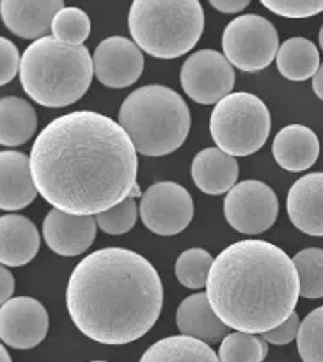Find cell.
<instances>
[{
	"mask_svg": "<svg viewBox=\"0 0 323 362\" xmlns=\"http://www.w3.org/2000/svg\"><path fill=\"white\" fill-rule=\"evenodd\" d=\"M128 29L146 54L156 59L182 57L203 36V6L197 0H135Z\"/></svg>",
	"mask_w": 323,
	"mask_h": 362,
	"instance_id": "cell-6",
	"label": "cell"
},
{
	"mask_svg": "<svg viewBox=\"0 0 323 362\" xmlns=\"http://www.w3.org/2000/svg\"><path fill=\"white\" fill-rule=\"evenodd\" d=\"M139 362H221V358L208 343L182 334L156 341Z\"/></svg>",
	"mask_w": 323,
	"mask_h": 362,
	"instance_id": "cell-22",
	"label": "cell"
},
{
	"mask_svg": "<svg viewBox=\"0 0 323 362\" xmlns=\"http://www.w3.org/2000/svg\"><path fill=\"white\" fill-rule=\"evenodd\" d=\"M274 158L290 173H302L316 163L319 156L318 135L304 124H290L274 139Z\"/></svg>",
	"mask_w": 323,
	"mask_h": 362,
	"instance_id": "cell-18",
	"label": "cell"
},
{
	"mask_svg": "<svg viewBox=\"0 0 323 362\" xmlns=\"http://www.w3.org/2000/svg\"><path fill=\"white\" fill-rule=\"evenodd\" d=\"M176 325L183 336L196 337L208 344L218 343L229 334V327L215 315L206 293L190 295L180 304Z\"/></svg>",
	"mask_w": 323,
	"mask_h": 362,
	"instance_id": "cell-20",
	"label": "cell"
},
{
	"mask_svg": "<svg viewBox=\"0 0 323 362\" xmlns=\"http://www.w3.org/2000/svg\"><path fill=\"white\" fill-rule=\"evenodd\" d=\"M66 305L86 337L121 346L153 329L164 305V286L144 256L107 247L89 254L71 272Z\"/></svg>",
	"mask_w": 323,
	"mask_h": 362,
	"instance_id": "cell-2",
	"label": "cell"
},
{
	"mask_svg": "<svg viewBox=\"0 0 323 362\" xmlns=\"http://www.w3.org/2000/svg\"><path fill=\"white\" fill-rule=\"evenodd\" d=\"M235 78L231 62L210 48L190 55L180 71V80L187 96L203 105H213L231 95Z\"/></svg>",
	"mask_w": 323,
	"mask_h": 362,
	"instance_id": "cell-11",
	"label": "cell"
},
{
	"mask_svg": "<svg viewBox=\"0 0 323 362\" xmlns=\"http://www.w3.org/2000/svg\"><path fill=\"white\" fill-rule=\"evenodd\" d=\"M297 348L304 362H323V305L302 320Z\"/></svg>",
	"mask_w": 323,
	"mask_h": 362,
	"instance_id": "cell-29",
	"label": "cell"
},
{
	"mask_svg": "<svg viewBox=\"0 0 323 362\" xmlns=\"http://www.w3.org/2000/svg\"><path fill=\"white\" fill-rule=\"evenodd\" d=\"M279 48L276 27L259 15L238 16L222 34L224 57L245 73L262 71L272 64Z\"/></svg>",
	"mask_w": 323,
	"mask_h": 362,
	"instance_id": "cell-8",
	"label": "cell"
},
{
	"mask_svg": "<svg viewBox=\"0 0 323 362\" xmlns=\"http://www.w3.org/2000/svg\"><path fill=\"white\" fill-rule=\"evenodd\" d=\"M64 8L61 0H2L0 15L13 34L37 41L47 37L55 15Z\"/></svg>",
	"mask_w": 323,
	"mask_h": 362,
	"instance_id": "cell-15",
	"label": "cell"
},
{
	"mask_svg": "<svg viewBox=\"0 0 323 362\" xmlns=\"http://www.w3.org/2000/svg\"><path fill=\"white\" fill-rule=\"evenodd\" d=\"M272 117L269 107L251 93H231L215 105L210 134L218 149L231 156H249L265 146Z\"/></svg>",
	"mask_w": 323,
	"mask_h": 362,
	"instance_id": "cell-7",
	"label": "cell"
},
{
	"mask_svg": "<svg viewBox=\"0 0 323 362\" xmlns=\"http://www.w3.org/2000/svg\"><path fill=\"white\" fill-rule=\"evenodd\" d=\"M139 214L151 233L175 236L185 231L192 222L194 201L189 190L175 181H158L144 192Z\"/></svg>",
	"mask_w": 323,
	"mask_h": 362,
	"instance_id": "cell-10",
	"label": "cell"
},
{
	"mask_svg": "<svg viewBox=\"0 0 323 362\" xmlns=\"http://www.w3.org/2000/svg\"><path fill=\"white\" fill-rule=\"evenodd\" d=\"M139 217V204L135 203L134 197H128L117 206L96 215V224L103 233L112 236L124 235L135 226Z\"/></svg>",
	"mask_w": 323,
	"mask_h": 362,
	"instance_id": "cell-30",
	"label": "cell"
},
{
	"mask_svg": "<svg viewBox=\"0 0 323 362\" xmlns=\"http://www.w3.org/2000/svg\"><path fill=\"white\" fill-rule=\"evenodd\" d=\"M95 75L110 89H124L141 78L144 71L142 50L128 37L112 36L103 40L93 54Z\"/></svg>",
	"mask_w": 323,
	"mask_h": 362,
	"instance_id": "cell-13",
	"label": "cell"
},
{
	"mask_svg": "<svg viewBox=\"0 0 323 362\" xmlns=\"http://www.w3.org/2000/svg\"><path fill=\"white\" fill-rule=\"evenodd\" d=\"M20 66H22V59H20L16 45L8 37H2L0 40V83L6 86L11 82L16 76V71H20Z\"/></svg>",
	"mask_w": 323,
	"mask_h": 362,
	"instance_id": "cell-32",
	"label": "cell"
},
{
	"mask_svg": "<svg viewBox=\"0 0 323 362\" xmlns=\"http://www.w3.org/2000/svg\"><path fill=\"white\" fill-rule=\"evenodd\" d=\"M139 196H144V194L141 192V189H139V185H135V189L131 190V196H130V197H134V199H135V197H139Z\"/></svg>",
	"mask_w": 323,
	"mask_h": 362,
	"instance_id": "cell-38",
	"label": "cell"
},
{
	"mask_svg": "<svg viewBox=\"0 0 323 362\" xmlns=\"http://www.w3.org/2000/svg\"><path fill=\"white\" fill-rule=\"evenodd\" d=\"M269 346L265 337L247 332H231L222 339L218 348L221 362H263Z\"/></svg>",
	"mask_w": 323,
	"mask_h": 362,
	"instance_id": "cell-25",
	"label": "cell"
},
{
	"mask_svg": "<svg viewBox=\"0 0 323 362\" xmlns=\"http://www.w3.org/2000/svg\"><path fill=\"white\" fill-rule=\"evenodd\" d=\"M48 325L47 309L36 298H11L0 309V337L6 346L15 350L37 346L47 337Z\"/></svg>",
	"mask_w": 323,
	"mask_h": 362,
	"instance_id": "cell-12",
	"label": "cell"
},
{
	"mask_svg": "<svg viewBox=\"0 0 323 362\" xmlns=\"http://www.w3.org/2000/svg\"><path fill=\"white\" fill-rule=\"evenodd\" d=\"M192 180L201 192L221 196L229 192L238 180V162L218 148H206L192 162Z\"/></svg>",
	"mask_w": 323,
	"mask_h": 362,
	"instance_id": "cell-19",
	"label": "cell"
},
{
	"mask_svg": "<svg viewBox=\"0 0 323 362\" xmlns=\"http://www.w3.org/2000/svg\"><path fill=\"white\" fill-rule=\"evenodd\" d=\"M221 13H240L249 8V0H211L210 2Z\"/></svg>",
	"mask_w": 323,
	"mask_h": 362,
	"instance_id": "cell-35",
	"label": "cell"
},
{
	"mask_svg": "<svg viewBox=\"0 0 323 362\" xmlns=\"http://www.w3.org/2000/svg\"><path fill=\"white\" fill-rule=\"evenodd\" d=\"M0 259L4 267H23L36 257L41 240L37 228L29 218L16 214L4 215L0 218Z\"/></svg>",
	"mask_w": 323,
	"mask_h": 362,
	"instance_id": "cell-21",
	"label": "cell"
},
{
	"mask_svg": "<svg viewBox=\"0 0 323 362\" xmlns=\"http://www.w3.org/2000/svg\"><path fill=\"white\" fill-rule=\"evenodd\" d=\"M291 224L309 236H323V173H311L291 185L286 199Z\"/></svg>",
	"mask_w": 323,
	"mask_h": 362,
	"instance_id": "cell-16",
	"label": "cell"
},
{
	"mask_svg": "<svg viewBox=\"0 0 323 362\" xmlns=\"http://www.w3.org/2000/svg\"><path fill=\"white\" fill-rule=\"evenodd\" d=\"M13 293H15V277L8 267H2V270H0V302L2 304L9 302Z\"/></svg>",
	"mask_w": 323,
	"mask_h": 362,
	"instance_id": "cell-34",
	"label": "cell"
},
{
	"mask_svg": "<svg viewBox=\"0 0 323 362\" xmlns=\"http://www.w3.org/2000/svg\"><path fill=\"white\" fill-rule=\"evenodd\" d=\"M211 267H213L211 254L199 247H194L180 254L176 261V277L180 284L189 290H201L208 284Z\"/></svg>",
	"mask_w": 323,
	"mask_h": 362,
	"instance_id": "cell-27",
	"label": "cell"
},
{
	"mask_svg": "<svg viewBox=\"0 0 323 362\" xmlns=\"http://www.w3.org/2000/svg\"><path fill=\"white\" fill-rule=\"evenodd\" d=\"M276 61L281 75L293 82L312 78L322 66L318 48L305 37H291L284 41L277 52Z\"/></svg>",
	"mask_w": 323,
	"mask_h": 362,
	"instance_id": "cell-24",
	"label": "cell"
},
{
	"mask_svg": "<svg viewBox=\"0 0 323 362\" xmlns=\"http://www.w3.org/2000/svg\"><path fill=\"white\" fill-rule=\"evenodd\" d=\"M0 170H2V194H0L2 210L16 211L29 206L40 194L34 183L29 156L15 149H4L0 155Z\"/></svg>",
	"mask_w": 323,
	"mask_h": 362,
	"instance_id": "cell-17",
	"label": "cell"
},
{
	"mask_svg": "<svg viewBox=\"0 0 323 362\" xmlns=\"http://www.w3.org/2000/svg\"><path fill=\"white\" fill-rule=\"evenodd\" d=\"M119 124L137 153L165 156L183 146L190 132V110L175 89L151 83L135 89L119 109Z\"/></svg>",
	"mask_w": 323,
	"mask_h": 362,
	"instance_id": "cell-5",
	"label": "cell"
},
{
	"mask_svg": "<svg viewBox=\"0 0 323 362\" xmlns=\"http://www.w3.org/2000/svg\"><path fill=\"white\" fill-rule=\"evenodd\" d=\"M91 362H107V361H91Z\"/></svg>",
	"mask_w": 323,
	"mask_h": 362,
	"instance_id": "cell-40",
	"label": "cell"
},
{
	"mask_svg": "<svg viewBox=\"0 0 323 362\" xmlns=\"http://www.w3.org/2000/svg\"><path fill=\"white\" fill-rule=\"evenodd\" d=\"M312 90H315L319 100H323V64L319 66L316 75L312 76Z\"/></svg>",
	"mask_w": 323,
	"mask_h": 362,
	"instance_id": "cell-36",
	"label": "cell"
},
{
	"mask_svg": "<svg viewBox=\"0 0 323 362\" xmlns=\"http://www.w3.org/2000/svg\"><path fill=\"white\" fill-rule=\"evenodd\" d=\"M224 215L228 224L242 235H259L276 224L279 199L263 181H242L225 194Z\"/></svg>",
	"mask_w": 323,
	"mask_h": 362,
	"instance_id": "cell-9",
	"label": "cell"
},
{
	"mask_svg": "<svg viewBox=\"0 0 323 362\" xmlns=\"http://www.w3.org/2000/svg\"><path fill=\"white\" fill-rule=\"evenodd\" d=\"M137 149L119 123L93 110L55 117L30 149L34 183L47 203L89 217L117 206L137 185Z\"/></svg>",
	"mask_w": 323,
	"mask_h": 362,
	"instance_id": "cell-1",
	"label": "cell"
},
{
	"mask_svg": "<svg viewBox=\"0 0 323 362\" xmlns=\"http://www.w3.org/2000/svg\"><path fill=\"white\" fill-rule=\"evenodd\" d=\"M318 40H319V48H322V50H323V25H322V29H319Z\"/></svg>",
	"mask_w": 323,
	"mask_h": 362,
	"instance_id": "cell-39",
	"label": "cell"
},
{
	"mask_svg": "<svg viewBox=\"0 0 323 362\" xmlns=\"http://www.w3.org/2000/svg\"><path fill=\"white\" fill-rule=\"evenodd\" d=\"M293 263L300 281V297L322 298L323 297V249H304L295 254Z\"/></svg>",
	"mask_w": 323,
	"mask_h": 362,
	"instance_id": "cell-26",
	"label": "cell"
},
{
	"mask_svg": "<svg viewBox=\"0 0 323 362\" xmlns=\"http://www.w3.org/2000/svg\"><path fill=\"white\" fill-rule=\"evenodd\" d=\"M206 295L229 329L265 334L293 315L300 281L283 249L265 240H242L215 257Z\"/></svg>",
	"mask_w": 323,
	"mask_h": 362,
	"instance_id": "cell-3",
	"label": "cell"
},
{
	"mask_svg": "<svg viewBox=\"0 0 323 362\" xmlns=\"http://www.w3.org/2000/svg\"><path fill=\"white\" fill-rule=\"evenodd\" d=\"M95 64L84 45H68L47 36L23 52L20 82L40 105L62 109L73 105L91 87Z\"/></svg>",
	"mask_w": 323,
	"mask_h": 362,
	"instance_id": "cell-4",
	"label": "cell"
},
{
	"mask_svg": "<svg viewBox=\"0 0 323 362\" xmlns=\"http://www.w3.org/2000/svg\"><path fill=\"white\" fill-rule=\"evenodd\" d=\"M0 142L6 148L22 146L36 134L37 116L36 110L23 98L4 96L0 102Z\"/></svg>",
	"mask_w": 323,
	"mask_h": 362,
	"instance_id": "cell-23",
	"label": "cell"
},
{
	"mask_svg": "<svg viewBox=\"0 0 323 362\" xmlns=\"http://www.w3.org/2000/svg\"><path fill=\"white\" fill-rule=\"evenodd\" d=\"M0 362H13L11 355H9L8 348L0 346Z\"/></svg>",
	"mask_w": 323,
	"mask_h": 362,
	"instance_id": "cell-37",
	"label": "cell"
},
{
	"mask_svg": "<svg viewBox=\"0 0 323 362\" xmlns=\"http://www.w3.org/2000/svg\"><path fill=\"white\" fill-rule=\"evenodd\" d=\"M266 9L284 18H309L323 11V0H263Z\"/></svg>",
	"mask_w": 323,
	"mask_h": 362,
	"instance_id": "cell-31",
	"label": "cell"
},
{
	"mask_svg": "<svg viewBox=\"0 0 323 362\" xmlns=\"http://www.w3.org/2000/svg\"><path fill=\"white\" fill-rule=\"evenodd\" d=\"M52 34L62 43L82 45L91 34V20L82 9L64 8L55 15Z\"/></svg>",
	"mask_w": 323,
	"mask_h": 362,
	"instance_id": "cell-28",
	"label": "cell"
},
{
	"mask_svg": "<svg viewBox=\"0 0 323 362\" xmlns=\"http://www.w3.org/2000/svg\"><path fill=\"white\" fill-rule=\"evenodd\" d=\"M298 329H300V318H298L297 313H293V315H291L286 322L281 323L279 327L263 334V337L266 339V343L283 346V344H288L293 339H297Z\"/></svg>",
	"mask_w": 323,
	"mask_h": 362,
	"instance_id": "cell-33",
	"label": "cell"
},
{
	"mask_svg": "<svg viewBox=\"0 0 323 362\" xmlns=\"http://www.w3.org/2000/svg\"><path fill=\"white\" fill-rule=\"evenodd\" d=\"M96 228V217H78L54 208L43 221V236L47 245L59 256H78L93 245Z\"/></svg>",
	"mask_w": 323,
	"mask_h": 362,
	"instance_id": "cell-14",
	"label": "cell"
}]
</instances>
